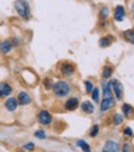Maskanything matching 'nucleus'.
<instances>
[{
	"label": "nucleus",
	"mask_w": 134,
	"mask_h": 152,
	"mask_svg": "<svg viewBox=\"0 0 134 152\" xmlns=\"http://www.w3.org/2000/svg\"><path fill=\"white\" fill-rule=\"evenodd\" d=\"M15 6V10H16V12L20 15V16L22 19H28L30 15H31V11H30V5L26 1V0H16L14 4Z\"/></svg>",
	"instance_id": "1"
},
{
	"label": "nucleus",
	"mask_w": 134,
	"mask_h": 152,
	"mask_svg": "<svg viewBox=\"0 0 134 152\" xmlns=\"http://www.w3.org/2000/svg\"><path fill=\"white\" fill-rule=\"evenodd\" d=\"M53 92L59 98H63V96H66L69 93H70V86L68 82L65 80H59L53 86Z\"/></svg>",
	"instance_id": "2"
},
{
	"label": "nucleus",
	"mask_w": 134,
	"mask_h": 152,
	"mask_svg": "<svg viewBox=\"0 0 134 152\" xmlns=\"http://www.w3.org/2000/svg\"><path fill=\"white\" fill-rule=\"evenodd\" d=\"M110 86H111V88L113 89V93H115L116 98L118 100H121L122 96H123V86H122V83L118 79H113V80L110 82Z\"/></svg>",
	"instance_id": "3"
},
{
	"label": "nucleus",
	"mask_w": 134,
	"mask_h": 152,
	"mask_svg": "<svg viewBox=\"0 0 134 152\" xmlns=\"http://www.w3.org/2000/svg\"><path fill=\"white\" fill-rule=\"evenodd\" d=\"M38 123L41 125H49L52 123V115L47 110H41L38 114Z\"/></svg>",
	"instance_id": "4"
},
{
	"label": "nucleus",
	"mask_w": 134,
	"mask_h": 152,
	"mask_svg": "<svg viewBox=\"0 0 134 152\" xmlns=\"http://www.w3.org/2000/svg\"><path fill=\"white\" fill-rule=\"evenodd\" d=\"M102 152H120V146L113 140H108L102 148Z\"/></svg>",
	"instance_id": "5"
},
{
	"label": "nucleus",
	"mask_w": 134,
	"mask_h": 152,
	"mask_svg": "<svg viewBox=\"0 0 134 152\" xmlns=\"http://www.w3.org/2000/svg\"><path fill=\"white\" fill-rule=\"evenodd\" d=\"M112 106H115V100L113 98H103V100L100 105V110L101 111H106L108 109H111Z\"/></svg>",
	"instance_id": "6"
},
{
	"label": "nucleus",
	"mask_w": 134,
	"mask_h": 152,
	"mask_svg": "<svg viewBox=\"0 0 134 152\" xmlns=\"http://www.w3.org/2000/svg\"><path fill=\"white\" fill-rule=\"evenodd\" d=\"M17 103L20 105H27L31 103V96L28 95V93L26 92H20L17 95Z\"/></svg>",
	"instance_id": "7"
},
{
	"label": "nucleus",
	"mask_w": 134,
	"mask_h": 152,
	"mask_svg": "<svg viewBox=\"0 0 134 152\" xmlns=\"http://www.w3.org/2000/svg\"><path fill=\"white\" fill-rule=\"evenodd\" d=\"M125 18V10L122 5H117L115 9V20L116 21H123Z\"/></svg>",
	"instance_id": "8"
},
{
	"label": "nucleus",
	"mask_w": 134,
	"mask_h": 152,
	"mask_svg": "<svg viewBox=\"0 0 134 152\" xmlns=\"http://www.w3.org/2000/svg\"><path fill=\"white\" fill-rule=\"evenodd\" d=\"M78 106H79V100H78V98H70V99H68V100L65 102V109H66V110H69V111L75 110Z\"/></svg>",
	"instance_id": "9"
},
{
	"label": "nucleus",
	"mask_w": 134,
	"mask_h": 152,
	"mask_svg": "<svg viewBox=\"0 0 134 152\" xmlns=\"http://www.w3.org/2000/svg\"><path fill=\"white\" fill-rule=\"evenodd\" d=\"M61 72L64 75H71L74 72H75V67L70 63H63L61 66Z\"/></svg>",
	"instance_id": "10"
},
{
	"label": "nucleus",
	"mask_w": 134,
	"mask_h": 152,
	"mask_svg": "<svg viewBox=\"0 0 134 152\" xmlns=\"http://www.w3.org/2000/svg\"><path fill=\"white\" fill-rule=\"evenodd\" d=\"M11 92H12V89H11V87L9 84H7V83H4V82L0 83V98L10 95Z\"/></svg>",
	"instance_id": "11"
},
{
	"label": "nucleus",
	"mask_w": 134,
	"mask_h": 152,
	"mask_svg": "<svg viewBox=\"0 0 134 152\" xmlns=\"http://www.w3.org/2000/svg\"><path fill=\"white\" fill-rule=\"evenodd\" d=\"M17 99H15V98H9L6 102H5V108L9 110V111H15L17 108Z\"/></svg>",
	"instance_id": "12"
},
{
	"label": "nucleus",
	"mask_w": 134,
	"mask_h": 152,
	"mask_svg": "<svg viewBox=\"0 0 134 152\" xmlns=\"http://www.w3.org/2000/svg\"><path fill=\"white\" fill-rule=\"evenodd\" d=\"M81 109H83V111L86 114H92L95 110V106L90 102H83L81 103Z\"/></svg>",
	"instance_id": "13"
},
{
	"label": "nucleus",
	"mask_w": 134,
	"mask_h": 152,
	"mask_svg": "<svg viewBox=\"0 0 134 152\" xmlns=\"http://www.w3.org/2000/svg\"><path fill=\"white\" fill-rule=\"evenodd\" d=\"M102 90H103V98H112V90H111L110 82L102 83Z\"/></svg>",
	"instance_id": "14"
},
{
	"label": "nucleus",
	"mask_w": 134,
	"mask_h": 152,
	"mask_svg": "<svg viewBox=\"0 0 134 152\" xmlns=\"http://www.w3.org/2000/svg\"><path fill=\"white\" fill-rule=\"evenodd\" d=\"M12 46H11V43L10 42H7V41H4L0 43V51H1L3 53H9L11 51Z\"/></svg>",
	"instance_id": "15"
},
{
	"label": "nucleus",
	"mask_w": 134,
	"mask_h": 152,
	"mask_svg": "<svg viewBox=\"0 0 134 152\" xmlns=\"http://www.w3.org/2000/svg\"><path fill=\"white\" fill-rule=\"evenodd\" d=\"M76 145L83 150L84 152H91V148H90V146L87 145V142L86 141H84V140H79L78 142H76Z\"/></svg>",
	"instance_id": "16"
},
{
	"label": "nucleus",
	"mask_w": 134,
	"mask_h": 152,
	"mask_svg": "<svg viewBox=\"0 0 134 152\" xmlns=\"http://www.w3.org/2000/svg\"><path fill=\"white\" fill-rule=\"evenodd\" d=\"M112 73H113V68L112 67H110V66L103 67V69H102V77L103 78H110L111 75H112Z\"/></svg>",
	"instance_id": "17"
},
{
	"label": "nucleus",
	"mask_w": 134,
	"mask_h": 152,
	"mask_svg": "<svg viewBox=\"0 0 134 152\" xmlns=\"http://www.w3.org/2000/svg\"><path fill=\"white\" fill-rule=\"evenodd\" d=\"M91 96H92V100L95 103H99V100H100V90H99V88H94L92 89Z\"/></svg>",
	"instance_id": "18"
},
{
	"label": "nucleus",
	"mask_w": 134,
	"mask_h": 152,
	"mask_svg": "<svg viewBox=\"0 0 134 152\" xmlns=\"http://www.w3.org/2000/svg\"><path fill=\"white\" fill-rule=\"evenodd\" d=\"M124 37L127 39V41H128V42L134 43V31H133V30H129V31H125V32H124Z\"/></svg>",
	"instance_id": "19"
},
{
	"label": "nucleus",
	"mask_w": 134,
	"mask_h": 152,
	"mask_svg": "<svg viewBox=\"0 0 134 152\" xmlns=\"http://www.w3.org/2000/svg\"><path fill=\"white\" fill-rule=\"evenodd\" d=\"M122 110H123V113H124L125 116H129L130 114L133 113V108H132L130 105H128V104H123V105H122Z\"/></svg>",
	"instance_id": "20"
},
{
	"label": "nucleus",
	"mask_w": 134,
	"mask_h": 152,
	"mask_svg": "<svg viewBox=\"0 0 134 152\" xmlns=\"http://www.w3.org/2000/svg\"><path fill=\"white\" fill-rule=\"evenodd\" d=\"M123 119H124V116L122 115V114H115V116H113V123H115L116 125H120V124L123 123Z\"/></svg>",
	"instance_id": "21"
},
{
	"label": "nucleus",
	"mask_w": 134,
	"mask_h": 152,
	"mask_svg": "<svg viewBox=\"0 0 134 152\" xmlns=\"http://www.w3.org/2000/svg\"><path fill=\"white\" fill-rule=\"evenodd\" d=\"M99 43H100L101 47H107L111 45V39H108V37H103V39H101L99 41Z\"/></svg>",
	"instance_id": "22"
},
{
	"label": "nucleus",
	"mask_w": 134,
	"mask_h": 152,
	"mask_svg": "<svg viewBox=\"0 0 134 152\" xmlns=\"http://www.w3.org/2000/svg\"><path fill=\"white\" fill-rule=\"evenodd\" d=\"M108 16V7H102L101 11H100V18L101 19H106Z\"/></svg>",
	"instance_id": "23"
},
{
	"label": "nucleus",
	"mask_w": 134,
	"mask_h": 152,
	"mask_svg": "<svg viewBox=\"0 0 134 152\" xmlns=\"http://www.w3.org/2000/svg\"><path fill=\"white\" fill-rule=\"evenodd\" d=\"M35 136L37 139H46V134H44V131H42V130H38V131H36L35 132Z\"/></svg>",
	"instance_id": "24"
},
{
	"label": "nucleus",
	"mask_w": 134,
	"mask_h": 152,
	"mask_svg": "<svg viewBox=\"0 0 134 152\" xmlns=\"http://www.w3.org/2000/svg\"><path fill=\"white\" fill-rule=\"evenodd\" d=\"M85 86H86V93H91L92 89H94L92 83H91L90 80H86V82H85Z\"/></svg>",
	"instance_id": "25"
},
{
	"label": "nucleus",
	"mask_w": 134,
	"mask_h": 152,
	"mask_svg": "<svg viewBox=\"0 0 134 152\" xmlns=\"http://www.w3.org/2000/svg\"><path fill=\"white\" fill-rule=\"evenodd\" d=\"M97 134H99V125H95V126L91 129L90 135L92 136V137H95V136H97Z\"/></svg>",
	"instance_id": "26"
},
{
	"label": "nucleus",
	"mask_w": 134,
	"mask_h": 152,
	"mask_svg": "<svg viewBox=\"0 0 134 152\" xmlns=\"http://www.w3.org/2000/svg\"><path fill=\"white\" fill-rule=\"evenodd\" d=\"M123 132H124V135H127V136H133V131H132L130 127H125Z\"/></svg>",
	"instance_id": "27"
},
{
	"label": "nucleus",
	"mask_w": 134,
	"mask_h": 152,
	"mask_svg": "<svg viewBox=\"0 0 134 152\" xmlns=\"http://www.w3.org/2000/svg\"><path fill=\"white\" fill-rule=\"evenodd\" d=\"M123 152H130V146H129V143H125V145L123 146Z\"/></svg>",
	"instance_id": "28"
},
{
	"label": "nucleus",
	"mask_w": 134,
	"mask_h": 152,
	"mask_svg": "<svg viewBox=\"0 0 134 152\" xmlns=\"http://www.w3.org/2000/svg\"><path fill=\"white\" fill-rule=\"evenodd\" d=\"M25 148H26V150H33V148H35V145H33L32 142H31V143H27V145H25Z\"/></svg>",
	"instance_id": "29"
},
{
	"label": "nucleus",
	"mask_w": 134,
	"mask_h": 152,
	"mask_svg": "<svg viewBox=\"0 0 134 152\" xmlns=\"http://www.w3.org/2000/svg\"><path fill=\"white\" fill-rule=\"evenodd\" d=\"M44 86H46L47 89L50 88V84H49V79H44Z\"/></svg>",
	"instance_id": "30"
},
{
	"label": "nucleus",
	"mask_w": 134,
	"mask_h": 152,
	"mask_svg": "<svg viewBox=\"0 0 134 152\" xmlns=\"http://www.w3.org/2000/svg\"><path fill=\"white\" fill-rule=\"evenodd\" d=\"M130 10H132V15H133V18H134V4L130 6Z\"/></svg>",
	"instance_id": "31"
}]
</instances>
